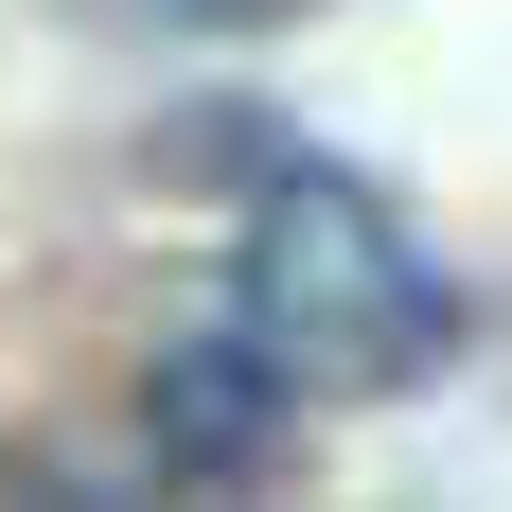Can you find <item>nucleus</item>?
I'll return each instance as SVG.
<instances>
[{
	"label": "nucleus",
	"mask_w": 512,
	"mask_h": 512,
	"mask_svg": "<svg viewBox=\"0 0 512 512\" xmlns=\"http://www.w3.org/2000/svg\"><path fill=\"white\" fill-rule=\"evenodd\" d=\"M142 407H159V460H177V477H265L283 424H301V389H283L248 336H177Z\"/></svg>",
	"instance_id": "obj_2"
},
{
	"label": "nucleus",
	"mask_w": 512,
	"mask_h": 512,
	"mask_svg": "<svg viewBox=\"0 0 512 512\" xmlns=\"http://www.w3.org/2000/svg\"><path fill=\"white\" fill-rule=\"evenodd\" d=\"M0 512H142V495L89 477V460H0Z\"/></svg>",
	"instance_id": "obj_3"
},
{
	"label": "nucleus",
	"mask_w": 512,
	"mask_h": 512,
	"mask_svg": "<svg viewBox=\"0 0 512 512\" xmlns=\"http://www.w3.org/2000/svg\"><path fill=\"white\" fill-rule=\"evenodd\" d=\"M230 336H248L301 407H371V389L460 371V265L424 248L371 177L283 159L248 195V248H230Z\"/></svg>",
	"instance_id": "obj_1"
},
{
	"label": "nucleus",
	"mask_w": 512,
	"mask_h": 512,
	"mask_svg": "<svg viewBox=\"0 0 512 512\" xmlns=\"http://www.w3.org/2000/svg\"><path fill=\"white\" fill-rule=\"evenodd\" d=\"M177 36H283V18H318V0H159Z\"/></svg>",
	"instance_id": "obj_4"
}]
</instances>
